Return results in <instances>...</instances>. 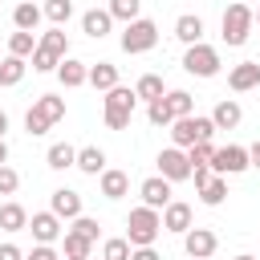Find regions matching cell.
<instances>
[{"label":"cell","instance_id":"obj_23","mask_svg":"<svg viewBox=\"0 0 260 260\" xmlns=\"http://www.w3.org/2000/svg\"><path fill=\"white\" fill-rule=\"evenodd\" d=\"M98 179H102V195H106V199H122V195L130 191V175H126V171H114V167H106Z\"/></svg>","mask_w":260,"mask_h":260},{"label":"cell","instance_id":"obj_31","mask_svg":"<svg viewBox=\"0 0 260 260\" xmlns=\"http://www.w3.org/2000/svg\"><path fill=\"white\" fill-rule=\"evenodd\" d=\"M61 244H65V256H77V260H89V252H93V240H85V236L73 232V228H65Z\"/></svg>","mask_w":260,"mask_h":260},{"label":"cell","instance_id":"obj_27","mask_svg":"<svg viewBox=\"0 0 260 260\" xmlns=\"http://www.w3.org/2000/svg\"><path fill=\"white\" fill-rule=\"evenodd\" d=\"M223 199H228V179H223V175H211V183L199 187V203H203V207H219Z\"/></svg>","mask_w":260,"mask_h":260},{"label":"cell","instance_id":"obj_29","mask_svg":"<svg viewBox=\"0 0 260 260\" xmlns=\"http://www.w3.org/2000/svg\"><path fill=\"white\" fill-rule=\"evenodd\" d=\"M24 73H28V61H24V57H4V61H0V85H4V89H8V85H20Z\"/></svg>","mask_w":260,"mask_h":260},{"label":"cell","instance_id":"obj_15","mask_svg":"<svg viewBox=\"0 0 260 260\" xmlns=\"http://www.w3.org/2000/svg\"><path fill=\"white\" fill-rule=\"evenodd\" d=\"M28 232H32L37 244H53V240L65 236V228H61V219H57L53 211H37V215L28 219Z\"/></svg>","mask_w":260,"mask_h":260},{"label":"cell","instance_id":"obj_21","mask_svg":"<svg viewBox=\"0 0 260 260\" xmlns=\"http://www.w3.org/2000/svg\"><path fill=\"white\" fill-rule=\"evenodd\" d=\"M175 37H179L187 49H191V45H199V41H203V20H199L195 12H183V16L175 20Z\"/></svg>","mask_w":260,"mask_h":260},{"label":"cell","instance_id":"obj_43","mask_svg":"<svg viewBox=\"0 0 260 260\" xmlns=\"http://www.w3.org/2000/svg\"><path fill=\"white\" fill-rule=\"evenodd\" d=\"M130 260H162V256H158L154 248H134V252H130Z\"/></svg>","mask_w":260,"mask_h":260},{"label":"cell","instance_id":"obj_3","mask_svg":"<svg viewBox=\"0 0 260 260\" xmlns=\"http://www.w3.org/2000/svg\"><path fill=\"white\" fill-rule=\"evenodd\" d=\"M162 236V211L154 207H134L126 219V240L130 248H154V240Z\"/></svg>","mask_w":260,"mask_h":260},{"label":"cell","instance_id":"obj_18","mask_svg":"<svg viewBox=\"0 0 260 260\" xmlns=\"http://www.w3.org/2000/svg\"><path fill=\"white\" fill-rule=\"evenodd\" d=\"M110 28H114V16H110L106 8H89V12H81V32H85V37L102 41V37H110Z\"/></svg>","mask_w":260,"mask_h":260},{"label":"cell","instance_id":"obj_51","mask_svg":"<svg viewBox=\"0 0 260 260\" xmlns=\"http://www.w3.org/2000/svg\"><path fill=\"white\" fill-rule=\"evenodd\" d=\"M0 61H4V57H0Z\"/></svg>","mask_w":260,"mask_h":260},{"label":"cell","instance_id":"obj_19","mask_svg":"<svg viewBox=\"0 0 260 260\" xmlns=\"http://www.w3.org/2000/svg\"><path fill=\"white\" fill-rule=\"evenodd\" d=\"M211 122H215V130H236V126L244 122V110H240V102H236V98H223V102H215V110H211Z\"/></svg>","mask_w":260,"mask_h":260},{"label":"cell","instance_id":"obj_2","mask_svg":"<svg viewBox=\"0 0 260 260\" xmlns=\"http://www.w3.org/2000/svg\"><path fill=\"white\" fill-rule=\"evenodd\" d=\"M61 118H65V98H57V93H41V98L28 106V114H24V130H28L32 138H41V134H49Z\"/></svg>","mask_w":260,"mask_h":260},{"label":"cell","instance_id":"obj_6","mask_svg":"<svg viewBox=\"0 0 260 260\" xmlns=\"http://www.w3.org/2000/svg\"><path fill=\"white\" fill-rule=\"evenodd\" d=\"M134 106H138V93H134L130 85H114V89L106 93V106H102L106 126H110V130H126L130 118H134Z\"/></svg>","mask_w":260,"mask_h":260},{"label":"cell","instance_id":"obj_48","mask_svg":"<svg viewBox=\"0 0 260 260\" xmlns=\"http://www.w3.org/2000/svg\"><path fill=\"white\" fill-rule=\"evenodd\" d=\"M256 24H260V4H256Z\"/></svg>","mask_w":260,"mask_h":260},{"label":"cell","instance_id":"obj_37","mask_svg":"<svg viewBox=\"0 0 260 260\" xmlns=\"http://www.w3.org/2000/svg\"><path fill=\"white\" fill-rule=\"evenodd\" d=\"M211 154H215V142H195V146L187 150L191 167H211Z\"/></svg>","mask_w":260,"mask_h":260},{"label":"cell","instance_id":"obj_34","mask_svg":"<svg viewBox=\"0 0 260 260\" xmlns=\"http://www.w3.org/2000/svg\"><path fill=\"white\" fill-rule=\"evenodd\" d=\"M32 53H37V37L16 28V32L8 37V57H32Z\"/></svg>","mask_w":260,"mask_h":260},{"label":"cell","instance_id":"obj_45","mask_svg":"<svg viewBox=\"0 0 260 260\" xmlns=\"http://www.w3.org/2000/svg\"><path fill=\"white\" fill-rule=\"evenodd\" d=\"M0 167H8V142L0 138Z\"/></svg>","mask_w":260,"mask_h":260},{"label":"cell","instance_id":"obj_28","mask_svg":"<svg viewBox=\"0 0 260 260\" xmlns=\"http://www.w3.org/2000/svg\"><path fill=\"white\" fill-rule=\"evenodd\" d=\"M28 228V211L20 203H4L0 207V232H24Z\"/></svg>","mask_w":260,"mask_h":260},{"label":"cell","instance_id":"obj_32","mask_svg":"<svg viewBox=\"0 0 260 260\" xmlns=\"http://www.w3.org/2000/svg\"><path fill=\"white\" fill-rule=\"evenodd\" d=\"M106 12H110L114 20H122V24H134V20L142 16V0H110Z\"/></svg>","mask_w":260,"mask_h":260},{"label":"cell","instance_id":"obj_5","mask_svg":"<svg viewBox=\"0 0 260 260\" xmlns=\"http://www.w3.org/2000/svg\"><path fill=\"white\" fill-rule=\"evenodd\" d=\"M215 138V122H211V114L203 118V114H191V118H175L171 122V142L179 146V150H191L195 142H211Z\"/></svg>","mask_w":260,"mask_h":260},{"label":"cell","instance_id":"obj_38","mask_svg":"<svg viewBox=\"0 0 260 260\" xmlns=\"http://www.w3.org/2000/svg\"><path fill=\"white\" fill-rule=\"evenodd\" d=\"M73 232H81L85 240H93V244H98V232H102V228H98V219H89V215H77V219H73Z\"/></svg>","mask_w":260,"mask_h":260},{"label":"cell","instance_id":"obj_26","mask_svg":"<svg viewBox=\"0 0 260 260\" xmlns=\"http://www.w3.org/2000/svg\"><path fill=\"white\" fill-rule=\"evenodd\" d=\"M77 171L81 175H102L106 171V150L102 146H81L77 150Z\"/></svg>","mask_w":260,"mask_h":260},{"label":"cell","instance_id":"obj_40","mask_svg":"<svg viewBox=\"0 0 260 260\" xmlns=\"http://www.w3.org/2000/svg\"><path fill=\"white\" fill-rule=\"evenodd\" d=\"M24 260H61V256H57V248H53V244H37Z\"/></svg>","mask_w":260,"mask_h":260},{"label":"cell","instance_id":"obj_14","mask_svg":"<svg viewBox=\"0 0 260 260\" xmlns=\"http://www.w3.org/2000/svg\"><path fill=\"white\" fill-rule=\"evenodd\" d=\"M49 211H53L57 219H77V215H85V211H81V195L69 191V187H57V191L49 195Z\"/></svg>","mask_w":260,"mask_h":260},{"label":"cell","instance_id":"obj_16","mask_svg":"<svg viewBox=\"0 0 260 260\" xmlns=\"http://www.w3.org/2000/svg\"><path fill=\"white\" fill-rule=\"evenodd\" d=\"M228 85H232L236 93H248V89H256V85H260V61H240V65H232V73H228Z\"/></svg>","mask_w":260,"mask_h":260},{"label":"cell","instance_id":"obj_11","mask_svg":"<svg viewBox=\"0 0 260 260\" xmlns=\"http://www.w3.org/2000/svg\"><path fill=\"white\" fill-rule=\"evenodd\" d=\"M215 248H219V236H215L211 228H191V232L183 236L187 260H207V256H215Z\"/></svg>","mask_w":260,"mask_h":260},{"label":"cell","instance_id":"obj_44","mask_svg":"<svg viewBox=\"0 0 260 260\" xmlns=\"http://www.w3.org/2000/svg\"><path fill=\"white\" fill-rule=\"evenodd\" d=\"M248 162H252V167H256V171H260V138H256V142H252V146H248Z\"/></svg>","mask_w":260,"mask_h":260},{"label":"cell","instance_id":"obj_42","mask_svg":"<svg viewBox=\"0 0 260 260\" xmlns=\"http://www.w3.org/2000/svg\"><path fill=\"white\" fill-rule=\"evenodd\" d=\"M0 260H24V252L16 244H0Z\"/></svg>","mask_w":260,"mask_h":260},{"label":"cell","instance_id":"obj_49","mask_svg":"<svg viewBox=\"0 0 260 260\" xmlns=\"http://www.w3.org/2000/svg\"><path fill=\"white\" fill-rule=\"evenodd\" d=\"M65 260H77V256H65Z\"/></svg>","mask_w":260,"mask_h":260},{"label":"cell","instance_id":"obj_25","mask_svg":"<svg viewBox=\"0 0 260 260\" xmlns=\"http://www.w3.org/2000/svg\"><path fill=\"white\" fill-rule=\"evenodd\" d=\"M134 93H138V102H158V98H167V85H162V77L158 73H142L138 81H134Z\"/></svg>","mask_w":260,"mask_h":260},{"label":"cell","instance_id":"obj_46","mask_svg":"<svg viewBox=\"0 0 260 260\" xmlns=\"http://www.w3.org/2000/svg\"><path fill=\"white\" fill-rule=\"evenodd\" d=\"M4 134H8V114L0 110V138H4Z\"/></svg>","mask_w":260,"mask_h":260},{"label":"cell","instance_id":"obj_33","mask_svg":"<svg viewBox=\"0 0 260 260\" xmlns=\"http://www.w3.org/2000/svg\"><path fill=\"white\" fill-rule=\"evenodd\" d=\"M45 16L53 28H65L69 16H73V0H45Z\"/></svg>","mask_w":260,"mask_h":260},{"label":"cell","instance_id":"obj_7","mask_svg":"<svg viewBox=\"0 0 260 260\" xmlns=\"http://www.w3.org/2000/svg\"><path fill=\"white\" fill-rule=\"evenodd\" d=\"M154 45H158V24H154V20L138 16L134 24H126V28H122V53L138 57V53H150Z\"/></svg>","mask_w":260,"mask_h":260},{"label":"cell","instance_id":"obj_22","mask_svg":"<svg viewBox=\"0 0 260 260\" xmlns=\"http://www.w3.org/2000/svg\"><path fill=\"white\" fill-rule=\"evenodd\" d=\"M45 162H49V171H69V167H77V146L53 142V146L45 150Z\"/></svg>","mask_w":260,"mask_h":260},{"label":"cell","instance_id":"obj_4","mask_svg":"<svg viewBox=\"0 0 260 260\" xmlns=\"http://www.w3.org/2000/svg\"><path fill=\"white\" fill-rule=\"evenodd\" d=\"M69 57V41L65 28H49L37 37V53H32V69L37 73H57V65Z\"/></svg>","mask_w":260,"mask_h":260},{"label":"cell","instance_id":"obj_47","mask_svg":"<svg viewBox=\"0 0 260 260\" xmlns=\"http://www.w3.org/2000/svg\"><path fill=\"white\" fill-rule=\"evenodd\" d=\"M236 260H260V256H248V252H240V256H236Z\"/></svg>","mask_w":260,"mask_h":260},{"label":"cell","instance_id":"obj_1","mask_svg":"<svg viewBox=\"0 0 260 260\" xmlns=\"http://www.w3.org/2000/svg\"><path fill=\"white\" fill-rule=\"evenodd\" d=\"M252 24H256V8L252 4H244V0H236V4H228L223 8V16H219V37H223V45H232V49H240L248 37H252Z\"/></svg>","mask_w":260,"mask_h":260},{"label":"cell","instance_id":"obj_8","mask_svg":"<svg viewBox=\"0 0 260 260\" xmlns=\"http://www.w3.org/2000/svg\"><path fill=\"white\" fill-rule=\"evenodd\" d=\"M219 49L215 45H207V41H199V45H191L187 53H183V69L191 73V77H215L219 73Z\"/></svg>","mask_w":260,"mask_h":260},{"label":"cell","instance_id":"obj_24","mask_svg":"<svg viewBox=\"0 0 260 260\" xmlns=\"http://www.w3.org/2000/svg\"><path fill=\"white\" fill-rule=\"evenodd\" d=\"M89 85H93V89H102V93H110L114 85H122V81H118V65H110V61L89 65Z\"/></svg>","mask_w":260,"mask_h":260},{"label":"cell","instance_id":"obj_17","mask_svg":"<svg viewBox=\"0 0 260 260\" xmlns=\"http://www.w3.org/2000/svg\"><path fill=\"white\" fill-rule=\"evenodd\" d=\"M57 81H61L65 89L89 85V65H85V61H77V57H65V61L57 65Z\"/></svg>","mask_w":260,"mask_h":260},{"label":"cell","instance_id":"obj_12","mask_svg":"<svg viewBox=\"0 0 260 260\" xmlns=\"http://www.w3.org/2000/svg\"><path fill=\"white\" fill-rule=\"evenodd\" d=\"M195 223H191V203H183V199H171L167 207H162V232H175V236H187Z\"/></svg>","mask_w":260,"mask_h":260},{"label":"cell","instance_id":"obj_36","mask_svg":"<svg viewBox=\"0 0 260 260\" xmlns=\"http://www.w3.org/2000/svg\"><path fill=\"white\" fill-rule=\"evenodd\" d=\"M146 122H150V126H171V122H175L171 110H167V98H158V102L146 106Z\"/></svg>","mask_w":260,"mask_h":260},{"label":"cell","instance_id":"obj_20","mask_svg":"<svg viewBox=\"0 0 260 260\" xmlns=\"http://www.w3.org/2000/svg\"><path fill=\"white\" fill-rule=\"evenodd\" d=\"M41 16H45V8H37L32 0H20V4L12 8V24H16L20 32H37V24H41Z\"/></svg>","mask_w":260,"mask_h":260},{"label":"cell","instance_id":"obj_41","mask_svg":"<svg viewBox=\"0 0 260 260\" xmlns=\"http://www.w3.org/2000/svg\"><path fill=\"white\" fill-rule=\"evenodd\" d=\"M191 179H195V191H199L203 183H211V167H191Z\"/></svg>","mask_w":260,"mask_h":260},{"label":"cell","instance_id":"obj_10","mask_svg":"<svg viewBox=\"0 0 260 260\" xmlns=\"http://www.w3.org/2000/svg\"><path fill=\"white\" fill-rule=\"evenodd\" d=\"M158 175H162L167 183H183V179H191V158H187V150L167 146V150L158 154Z\"/></svg>","mask_w":260,"mask_h":260},{"label":"cell","instance_id":"obj_39","mask_svg":"<svg viewBox=\"0 0 260 260\" xmlns=\"http://www.w3.org/2000/svg\"><path fill=\"white\" fill-rule=\"evenodd\" d=\"M16 187H20V175L12 167H0V195H16Z\"/></svg>","mask_w":260,"mask_h":260},{"label":"cell","instance_id":"obj_13","mask_svg":"<svg viewBox=\"0 0 260 260\" xmlns=\"http://www.w3.org/2000/svg\"><path fill=\"white\" fill-rule=\"evenodd\" d=\"M138 195H142V207H154V211H162V207L171 203V183H167L162 175H150V179H142Z\"/></svg>","mask_w":260,"mask_h":260},{"label":"cell","instance_id":"obj_9","mask_svg":"<svg viewBox=\"0 0 260 260\" xmlns=\"http://www.w3.org/2000/svg\"><path fill=\"white\" fill-rule=\"evenodd\" d=\"M252 162H248V146H236V142H228V146H215V154H211V175H244Z\"/></svg>","mask_w":260,"mask_h":260},{"label":"cell","instance_id":"obj_50","mask_svg":"<svg viewBox=\"0 0 260 260\" xmlns=\"http://www.w3.org/2000/svg\"><path fill=\"white\" fill-rule=\"evenodd\" d=\"M244 4H252V0H244Z\"/></svg>","mask_w":260,"mask_h":260},{"label":"cell","instance_id":"obj_35","mask_svg":"<svg viewBox=\"0 0 260 260\" xmlns=\"http://www.w3.org/2000/svg\"><path fill=\"white\" fill-rule=\"evenodd\" d=\"M130 252H134V248H130L126 236H114V240L102 244V260H130Z\"/></svg>","mask_w":260,"mask_h":260},{"label":"cell","instance_id":"obj_30","mask_svg":"<svg viewBox=\"0 0 260 260\" xmlns=\"http://www.w3.org/2000/svg\"><path fill=\"white\" fill-rule=\"evenodd\" d=\"M167 110H171V118H191L195 114V98L187 89H167Z\"/></svg>","mask_w":260,"mask_h":260}]
</instances>
